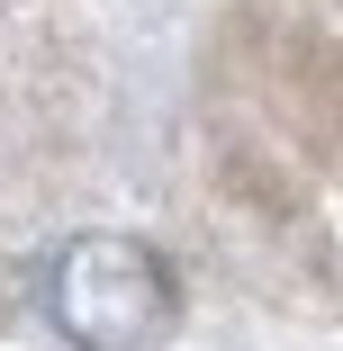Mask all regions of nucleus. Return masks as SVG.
Masks as SVG:
<instances>
[{
	"label": "nucleus",
	"mask_w": 343,
	"mask_h": 351,
	"mask_svg": "<svg viewBox=\"0 0 343 351\" xmlns=\"http://www.w3.org/2000/svg\"><path fill=\"white\" fill-rule=\"evenodd\" d=\"M45 306L54 324L91 342V351H154L172 333V279L145 243L126 234H82L63 243L54 270H45Z\"/></svg>",
	"instance_id": "obj_1"
}]
</instances>
